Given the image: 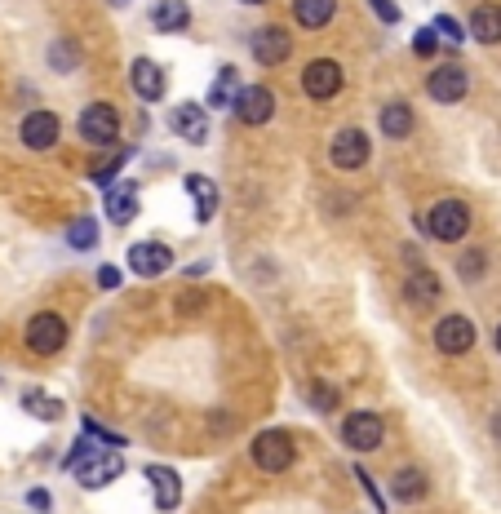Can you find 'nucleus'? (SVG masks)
<instances>
[{
  "instance_id": "0eeeda50",
  "label": "nucleus",
  "mask_w": 501,
  "mask_h": 514,
  "mask_svg": "<svg viewBox=\"0 0 501 514\" xmlns=\"http://www.w3.org/2000/svg\"><path fill=\"white\" fill-rule=\"evenodd\" d=\"M249 49H253V63H258V67H280V63H289L293 40H289V32H284V27L267 23V27H258V32H253Z\"/></svg>"
},
{
  "instance_id": "f8f14e48",
  "label": "nucleus",
  "mask_w": 501,
  "mask_h": 514,
  "mask_svg": "<svg viewBox=\"0 0 501 514\" xmlns=\"http://www.w3.org/2000/svg\"><path fill=\"white\" fill-rule=\"evenodd\" d=\"M173 266V249L160 240H142L129 249V271L138 275V280H156V275H165Z\"/></svg>"
},
{
  "instance_id": "412c9836",
  "label": "nucleus",
  "mask_w": 501,
  "mask_h": 514,
  "mask_svg": "<svg viewBox=\"0 0 501 514\" xmlns=\"http://www.w3.org/2000/svg\"><path fill=\"white\" fill-rule=\"evenodd\" d=\"M187 191L191 200H196V222H213V213H218V182L204 178V173H187Z\"/></svg>"
},
{
  "instance_id": "e433bc0d",
  "label": "nucleus",
  "mask_w": 501,
  "mask_h": 514,
  "mask_svg": "<svg viewBox=\"0 0 501 514\" xmlns=\"http://www.w3.org/2000/svg\"><path fill=\"white\" fill-rule=\"evenodd\" d=\"M355 479H360V488L368 492V501H373V510H377V514H386V497H382V492H377V483L368 479V470L355 466Z\"/></svg>"
},
{
  "instance_id": "a211bd4d",
  "label": "nucleus",
  "mask_w": 501,
  "mask_h": 514,
  "mask_svg": "<svg viewBox=\"0 0 501 514\" xmlns=\"http://www.w3.org/2000/svg\"><path fill=\"white\" fill-rule=\"evenodd\" d=\"M404 297H408V306H417V311L435 306L439 297H444V289H439V275H435V271H426V266H408Z\"/></svg>"
},
{
  "instance_id": "c9c22d12",
  "label": "nucleus",
  "mask_w": 501,
  "mask_h": 514,
  "mask_svg": "<svg viewBox=\"0 0 501 514\" xmlns=\"http://www.w3.org/2000/svg\"><path fill=\"white\" fill-rule=\"evenodd\" d=\"M311 408H320V413H333V408H337V390L315 382V386H311Z\"/></svg>"
},
{
  "instance_id": "37998d69",
  "label": "nucleus",
  "mask_w": 501,
  "mask_h": 514,
  "mask_svg": "<svg viewBox=\"0 0 501 514\" xmlns=\"http://www.w3.org/2000/svg\"><path fill=\"white\" fill-rule=\"evenodd\" d=\"M493 342H497V355H501V324H497V333H493Z\"/></svg>"
},
{
  "instance_id": "f03ea898",
  "label": "nucleus",
  "mask_w": 501,
  "mask_h": 514,
  "mask_svg": "<svg viewBox=\"0 0 501 514\" xmlns=\"http://www.w3.org/2000/svg\"><path fill=\"white\" fill-rule=\"evenodd\" d=\"M368 151H373V142H368V133H364L360 125L337 129L333 142H329V160H333V169H342V173L364 169V164H368Z\"/></svg>"
},
{
  "instance_id": "4468645a",
  "label": "nucleus",
  "mask_w": 501,
  "mask_h": 514,
  "mask_svg": "<svg viewBox=\"0 0 501 514\" xmlns=\"http://www.w3.org/2000/svg\"><path fill=\"white\" fill-rule=\"evenodd\" d=\"M58 133H63V125H58L54 111H27L18 138H23V147H32V151H49L58 142Z\"/></svg>"
},
{
  "instance_id": "6e6552de",
  "label": "nucleus",
  "mask_w": 501,
  "mask_h": 514,
  "mask_svg": "<svg viewBox=\"0 0 501 514\" xmlns=\"http://www.w3.org/2000/svg\"><path fill=\"white\" fill-rule=\"evenodd\" d=\"M426 94H431L435 102H444V107H453V102H462L470 94V76L462 63H444L435 67L431 76H426Z\"/></svg>"
},
{
  "instance_id": "473e14b6",
  "label": "nucleus",
  "mask_w": 501,
  "mask_h": 514,
  "mask_svg": "<svg viewBox=\"0 0 501 514\" xmlns=\"http://www.w3.org/2000/svg\"><path fill=\"white\" fill-rule=\"evenodd\" d=\"M439 49H444V45H439V32H435V27H417V32H413V54H417V58H435Z\"/></svg>"
},
{
  "instance_id": "58836bf2",
  "label": "nucleus",
  "mask_w": 501,
  "mask_h": 514,
  "mask_svg": "<svg viewBox=\"0 0 501 514\" xmlns=\"http://www.w3.org/2000/svg\"><path fill=\"white\" fill-rule=\"evenodd\" d=\"M368 5H373V14L382 18V23H400V5H395V0H368Z\"/></svg>"
},
{
  "instance_id": "b1692460",
  "label": "nucleus",
  "mask_w": 501,
  "mask_h": 514,
  "mask_svg": "<svg viewBox=\"0 0 501 514\" xmlns=\"http://www.w3.org/2000/svg\"><path fill=\"white\" fill-rule=\"evenodd\" d=\"M426 488H431V483H426V470H417V466H404V470L391 475V497L404 501V506L408 501H422Z\"/></svg>"
},
{
  "instance_id": "f257e3e1",
  "label": "nucleus",
  "mask_w": 501,
  "mask_h": 514,
  "mask_svg": "<svg viewBox=\"0 0 501 514\" xmlns=\"http://www.w3.org/2000/svg\"><path fill=\"white\" fill-rule=\"evenodd\" d=\"M422 226L435 235L439 244H457V240H466V231H470V204H466V200H457V195H448V200H439L435 209L426 213Z\"/></svg>"
},
{
  "instance_id": "4be33fe9",
  "label": "nucleus",
  "mask_w": 501,
  "mask_h": 514,
  "mask_svg": "<svg viewBox=\"0 0 501 514\" xmlns=\"http://www.w3.org/2000/svg\"><path fill=\"white\" fill-rule=\"evenodd\" d=\"M293 18L306 27V32H320L337 18V0H293Z\"/></svg>"
},
{
  "instance_id": "79ce46f5",
  "label": "nucleus",
  "mask_w": 501,
  "mask_h": 514,
  "mask_svg": "<svg viewBox=\"0 0 501 514\" xmlns=\"http://www.w3.org/2000/svg\"><path fill=\"white\" fill-rule=\"evenodd\" d=\"M493 435L501 439V408H497V413H493Z\"/></svg>"
},
{
  "instance_id": "f704fd0d",
  "label": "nucleus",
  "mask_w": 501,
  "mask_h": 514,
  "mask_svg": "<svg viewBox=\"0 0 501 514\" xmlns=\"http://www.w3.org/2000/svg\"><path fill=\"white\" fill-rule=\"evenodd\" d=\"M431 27H435V32H439V36H444V40H453V45H462V36H466V27H462V23H457V18H448V14H439V18H435V23H431Z\"/></svg>"
},
{
  "instance_id": "f3484780",
  "label": "nucleus",
  "mask_w": 501,
  "mask_h": 514,
  "mask_svg": "<svg viewBox=\"0 0 501 514\" xmlns=\"http://www.w3.org/2000/svg\"><path fill=\"white\" fill-rule=\"evenodd\" d=\"M102 209H107V222L129 226L138 218V182H116V187L102 191Z\"/></svg>"
},
{
  "instance_id": "72a5a7b5",
  "label": "nucleus",
  "mask_w": 501,
  "mask_h": 514,
  "mask_svg": "<svg viewBox=\"0 0 501 514\" xmlns=\"http://www.w3.org/2000/svg\"><path fill=\"white\" fill-rule=\"evenodd\" d=\"M89 452H94V448H89V435H85V439H76V444L67 448V457H63V470H67V475H71V470H80V466H85V461H89Z\"/></svg>"
},
{
  "instance_id": "393cba45",
  "label": "nucleus",
  "mask_w": 501,
  "mask_h": 514,
  "mask_svg": "<svg viewBox=\"0 0 501 514\" xmlns=\"http://www.w3.org/2000/svg\"><path fill=\"white\" fill-rule=\"evenodd\" d=\"M187 23H191V9L182 5V0H160V5L151 9V27H156V32H182Z\"/></svg>"
},
{
  "instance_id": "cd10ccee",
  "label": "nucleus",
  "mask_w": 501,
  "mask_h": 514,
  "mask_svg": "<svg viewBox=\"0 0 501 514\" xmlns=\"http://www.w3.org/2000/svg\"><path fill=\"white\" fill-rule=\"evenodd\" d=\"M235 80H240V71H235L231 63L218 71V80L209 85V107L213 111H218V107H235V94H240V89H235Z\"/></svg>"
},
{
  "instance_id": "c756f323",
  "label": "nucleus",
  "mask_w": 501,
  "mask_h": 514,
  "mask_svg": "<svg viewBox=\"0 0 501 514\" xmlns=\"http://www.w3.org/2000/svg\"><path fill=\"white\" fill-rule=\"evenodd\" d=\"M67 244L71 249H94L98 244V222L94 218H76L67 226Z\"/></svg>"
},
{
  "instance_id": "c85d7f7f",
  "label": "nucleus",
  "mask_w": 501,
  "mask_h": 514,
  "mask_svg": "<svg viewBox=\"0 0 501 514\" xmlns=\"http://www.w3.org/2000/svg\"><path fill=\"white\" fill-rule=\"evenodd\" d=\"M484 271H488V253L484 249H470L457 257V275H462V284H479L484 280Z\"/></svg>"
},
{
  "instance_id": "a19ab883",
  "label": "nucleus",
  "mask_w": 501,
  "mask_h": 514,
  "mask_svg": "<svg viewBox=\"0 0 501 514\" xmlns=\"http://www.w3.org/2000/svg\"><path fill=\"white\" fill-rule=\"evenodd\" d=\"M98 289H120V271H116V266H98Z\"/></svg>"
},
{
  "instance_id": "6ab92c4d",
  "label": "nucleus",
  "mask_w": 501,
  "mask_h": 514,
  "mask_svg": "<svg viewBox=\"0 0 501 514\" xmlns=\"http://www.w3.org/2000/svg\"><path fill=\"white\" fill-rule=\"evenodd\" d=\"M129 85H134V94L142 102H160L165 98V71L151 63V58H134L129 63Z\"/></svg>"
},
{
  "instance_id": "ddd939ff",
  "label": "nucleus",
  "mask_w": 501,
  "mask_h": 514,
  "mask_svg": "<svg viewBox=\"0 0 501 514\" xmlns=\"http://www.w3.org/2000/svg\"><path fill=\"white\" fill-rule=\"evenodd\" d=\"M169 129L182 142H191V147H204L209 142V111H204V102H178V111L169 116Z\"/></svg>"
},
{
  "instance_id": "2eb2a0df",
  "label": "nucleus",
  "mask_w": 501,
  "mask_h": 514,
  "mask_svg": "<svg viewBox=\"0 0 501 514\" xmlns=\"http://www.w3.org/2000/svg\"><path fill=\"white\" fill-rule=\"evenodd\" d=\"M120 470H125V461H120L116 452H111V457L107 452H89V461L76 470V483L89 492H98V488H107V483H116Z\"/></svg>"
},
{
  "instance_id": "423d86ee",
  "label": "nucleus",
  "mask_w": 501,
  "mask_h": 514,
  "mask_svg": "<svg viewBox=\"0 0 501 514\" xmlns=\"http://www.w3.org/2000/svg\"><path fill=\"white\" fill-rule=\"evenodd\" d=\"M27 351H36V355H58L67 346V320L63 315H54V311H40L27 320Z\"/></svg>"
},
{
  "instance_id": "c03bdc74",
  "label": "nucleus",
  "mask_w": 501,
  "mask_h": 514,
  "mask_svg": "<svg viewBox=\"0 0 501 514\" xmlns=\"http://www.w3.org/2000/svg\"><path fill=\"white\" fill-rule=\"evenodd\" d=\"M240 5H267V0H240Z\"/></svg>"
},
{
  "instance_id": "2f4dec72",
  "label": "nucleus",
  "mask_w": 501,
  "mask_h": 514,
  "mask_svg": "<svg viewBox=\"0 0 501 514\" xmlns=\"http://www.w3.org/2000/svg\"><path fill=\"white\" fill-rule=\"evenodd\" d=\"M80 426H85V435L98 439V444H111V448H125V444H129V435H116V430H107V426H102V421H94V417H85Z\"/></svg>"
},
{
  "instance_id": "1a4fd4ad",
  "label": "nucleus",
  "mask_w": 501,
  "mask_h": 514,
  "mask_svg": "<svg viewBox=\"0 0 501 514\" xmlns=\"http://www.w3.org/2000/svg\"><path fill=\"white\" fill-rule=\"evenodd\" d=\"M382 435H386V421L377 413H351L342 421V444L355 448V452H373L382 448Z\"/></svg>"
},
{
  "instance_id": "39448f33",
  "label": "nucleus",
  "mask_w": 501,
  "mask_h": 514,
  "mask_svg": "<svg viewBox=\"0 0 501 514\" xmlns=\"http://www.w3.org/2000/svg\"><path fill=\"white\" fill-rule=\"evenodd\" d=\"M80 138L94 142V147H111V142L120 138V111L111 107V102H89L85 111H80Z\"/></svg>"
},
{
  "instance_id": "5701e85b",
  "label": "nucleus",
  "mask_w": 501,
  "mask_h": 514,
  "mask_svg": "<svg viewBox=\"0 0 501 514\" xmlns=\"http://www.w3.org/2000/svg\"><path fill=\"white\" fill-rule=\"evenodd\" d=\"M377 125H382V133L386 138H408V133L417 129V116H413V107H408V102H386L382 107V116H377Z\"/></svg>"
},
{
  "instance_id": "7ed1b4c3",
  "label": "nucleus",
  "mask_w": 501,
  "mask_h": 514,
  "mask_svg": "<svg viewBox=\"0 0 501 514\" xmlns=\"http://www.w3.org/2000/svg\"><path fill=\"white\" fill-rule=\"evenodd\" d=\"M342 85H346V71H342V63H333V58H315V63L302 67V94L306 98L329 102V98L342 94Z\"/></svg>"
},
{
  "instance_id": "4c0bfd02",
  "label": "nucleus",
  "mask_w": 501,
  "mask_h": 514,
  "mask_svg": "<svg viewBox=\"0 0 501 514\" xmlns=\"http://www.w3.org/2000/svg\"><path fill=\"white\" fill-rule=\"evenodd\" d=\"M204 302H209V293H200V289H187V293L178 297V315H196Z\"/></svg>"
},
{
  "instance_id": "7c9ffc66",
  "label": "nucleus",
  "mask_w": 501,
  "mask_h": 514,
  "mask_svg": "<svg viewBox=\"0 0 501 514\" xmlns=\"http://www.w3.org/2000/svg\"><path fill=\"white\" fill-rule=\"evenodd\" d=\"M49 67H54V71L80 67V49L71 45V40H54V45H49Z\"/></svg>"
},
{
  "instance_id": "ea45409f",
  "label": "nucleus",
  "mask_w": 501,
  "mask_h": 514,
  "mask_svg": "<svg viewBox=\"0 0 501 514\" xmlns=\"http://www.w3.org/2000/svg\"><path fill=\"white\" fill-rule=\"evenodd\" d=\"M27 506H32L36 514H49L54 510V497H49V488H32L27 492Z\"/></svg>"
},
{
  "instance_id": "9b49d317",
  "label": "nucleus",
  "mask_w": 501,
  "mask_h": 514,
  "mask_svg": "<svg viewBox=\"0 0 501 514\" xmlns=\"http://www.w3.org/2000/svg\"><path fill=\"white\" fill-rule=\"evenodd\" d=\"M435 351L439 355H466L470 346H475V324L466 320V315H444V320L435 324Z\"/></svg>"
},
{
  "instance_id": "a878e982",
  "label": "nucleus",
  "mask_w": 501,
  "mask_h": 514,
  "mask_svg": "<svg viewBox=\"0 0 501 514\" xmlns=\"http://www.w3.org/2000/svg\"><path fill=\"white\" fill-rule=\"evenodd\" d=\"M23 413L36 417V421H58V417L67 413V408L58 404L54 395H45V390H27V395H23Z\"/></svg>"
},
{
  "instance_id": "9d476101",
  "label": "nucleus",
  "mask_w": 501,
  "mask_h": 514,
  "mask_svg": "<svg viewBox=\"0 0 501 514\" xmlns=\"http://www.w3.org/2000/svg\"><path fill=\"white\" fill-rule=\"evenodd\" d=\"M235 116H240V125H267V120L275 116V94L267 85H244L240 94H235Z\"/></svg>"
},
{
  "instance_id": "bb28decb",
  "label": "nucleus",
  "mask_w": 501,
  "mask_h": 514,
  "mask_svg": "<svg viewBox=\"0 0 501 514\" xmlns=\"http://www.w3.org/2000/svg\"><path fill=\"white\" fill-rule=\"evenodd\" d=\"M129 156H134L129 147H111V156L102 160V164H94V173H89V178H94V187H102V191L116 187V173L129 164Z\"/></svg>"
},
{
  "instance_id": "dca6fc26",
  "label": "nucleus",
  "mask_w": 501,
  "mask_h": 514,
  "mask_svg": "<svg viewBox=\"0 0 501 514\" xmlns=\"http://www.w3.org/2000/svg\"><path fill=\"white\" fill-rule=\"evenodd\" d=\"M142 475H147V483H151L156 510H178V501H182V479H178V470H169V466H160V461H151V466H142Z\"/></svg>"
},
{
  "instance_id": "20e7f679",
  "label": "nucleus",
  "mask_w": 501,
  "mask_h": 514,
  "mask_svg": "<svg viewBox=\"0 0 501 514\" xmlns=\"http://www.w3.org/2000/svg\"><path fill=\"white\" fill-rule=\"evenodd\" d=\"M253 466H258L262 475H284V470L293 466V439L284 435V430H262V435L253 439Z\"/></svg>"
},
{
  "instance_id": "aec40b11",
  "label": "nucleus",
  "mask_w": 501,
  "mask_h": 514,
  "mask_svg": "<svg viewBox=\"0 0 501 514\" xmlns=\"http://www.w3.org/2000/svg\"><path fill=\"white\" fill-rule=\"evenodd\" d=\"M470 36H475L479 45H501V5H493V0L475 5V14H470Z\"/></svg>"
}]
</instances>
